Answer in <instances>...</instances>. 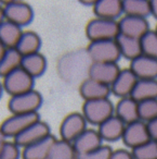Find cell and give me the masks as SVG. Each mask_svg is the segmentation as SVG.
Returning a JSON list of instances; mask_svg holds the SVG:
<instances>
[{
	"label": "cell",
	"mask_w": 157,
	"mask_h": 159,
	"mask_svg": "<svg viewBox=\"0 0 157 159\" xmlns=\"http://www.w3.org/2000/svg\"><path fill=\"white\" fill-rule=\"evenodd\" d=\"M116 43H117L121 56H124L130 61L143 53L142 52L141 39L119 34L116 37Z\"/></svg>",
	"instance_id": "cell-22"
},
{
	"label": "cell",
	"mask_w": 157,
	"mask_h": 159,
	"mask_svg": "<svg viewBox=\"0 0 157 159\" xmlns=\"http://www.w3.org/2000/svg\"><path fill=\"white\" fill-rule=\"evenodd\" d=\"M87 120L83 113L72 112L67 115L60 125L61 139L73 143L83 131L87 130Z\"/></svg>",
	"instance_id": "cell-8"
},
{
	"label": "cell",
	"mask_w": 157,
	"mask_h": 159,
	"mask_svg": "<svg viewBox=\"0 0 157 159\" xmlns=\"http://www.w3.org/2000/svg\"><path fill=\"white\" fill-rule=\"evenodd\" d=\"M20 146L14 142L2 141L0 146V159H19L20 158Z\"/></svg>",
	"instance_id": "cell-32"
},
{
	"label": "cell",
	"mask_w": 157,
	"mask_h": 159,
	"mask_svg": "<svg viewBox=\"0 0 157 159\" xmlns=\"http://www.w3.org/2000/svg\"><path fill=\"white\" fill-rule=\"evenodd\" d=\"M57 139L54 135L50 134L40 141L33 143L23 148V159H48L49 152L52 148Z\"/></svg>",
	"instance_id": "cell-18"
},
{
	"label": "cell",
	"mask_w": 157,
	"mask_h": 159,
	"mask_svg": "<svg viewBox=\"0 0 157 159\" xmlns=\"http://www.w3.org/2000/svg\"><path fill=\"white\" fill-rule=\"evenodd\" d=\"M141 46L143 55L157 59V32L155 30H150L141 38Z\"/></svg>",
	"instance_id": "cell-31"
},
{
	"label": "cell",
	"mask_w": 157,
	"mask_h": 159,
	"mask_svg": "<svg viewBox=\"0 0 157 159\" xmlns=\"http://www.w3.org/2000/svg\"><path fill=\"white\" fill-rule=\"evenodd\" d=\"M121 69L117 62H92L88 69L89 77L111 86Z\"/></svg>",
	"instance_id": "cell-9"
},
{
	"label": "cell",
	"mask_w": 157,
	"mask_h": 159,
	"mask_svg": "<svg viewBox=\"0 0 157 159\" xmlns=\"http://www.w3.org/2000/svg\"><path fill=\"white\" fill-rule=\"evenodd\" d=\"M146 125H147V130L148 133H150L151 139H154V141H157V117L155 119L151 120L150 122H147Z\"/></svg>",
	"instance_id": "cell-35"
},
{
	"label": "cell",
	"mask_w": 157,
	"mask_h": 159,
	"mask_svg": "<svg viewBox=\"0 0 157 159\" xmlns=\"http://www.w3.org/2000/svg\"><path fill=\"white\" fill-rule=\"evenodd\" d=\"M96 18L116 20L124 12L122 1L120 0H96L93 7Z\"/></svg>",
	"instance_id": "cell-20"
},
{
	"label": "cell",
	"mask_w": 157,
	"mask_h": 159,
	"mask_svg": "<svg viewBox=\"0 0 157 159\" xmlns=\"http://www.w3.org/2000/svg\"><path fill=\"white\" fill-rule=\"evenodd\" d=\"M151 11L155 19H157V0H151Z\"/></svg>",
	"instance_id": "cell-36"
},
{
	"label": "cell",
	"mask_w": 157,
	"mask_h": 159,
	"mask_svg": "<svg viewBox=\"0 0 157 159\" xmlns=\"http://www.w3.org/2000/svg\"><path fill=\"white\" fill-rule=\"evenodd\" d=\"M155 31H156V32H157V25H156V29H155Z\"/></svg>",
	"instance_id": "cell-38"
},
{
	"label": "cell",
	"mask_w": 157,
	"mask_h": 159,
	"mask_svg": "<svg viewBox=\"0 0 157 159\" xmlns=\"http://www.w3.org/2000/svg\"><path fill=\"white\" fill-rule=\"evenodd\" d=\"M50 134H51L50 126L45 121L39 120V121L29 125L27 129H25L16 137H14L13 142L15 144H18L20 147L24 148L26 146L31 145V144L36 143V142L45 139V137H47Z\"/></svg>",
	"instance_id": "cell-11"
},
{
	"label": "cell",
	"mask_w": 157,
	"mask_h": 159,
	"mask_svg": "<svg viewBox=\"0 0 157 159\" xmlns=\"http://www.w3.org/2000/svg\"><path fill=\"white\" fill-rule=\"evenodd\" d=\"M134 159H157V141L151 139L131 150Z\"/></svg>",
	"instance_id": "cell-29"
},
{
	"label": "cell",
	"mask_w": 157,
	"mask_h": 159,
	"mask_svg": "<svg viewBox=\"0 0 157 159\" xmlns=\"http://www.w3.org/2000/svg\"><path fill=\"white\" fill-rule=\"evenodd\" d=\"M114 112L115 107L109 98L85 100L83 105V115L87 122L98 126L114 116Z\"/></svg>",
	"instance_id": "cell-1"
},
{
	"label": "cell",
	"mask_w": 157,
	"mask_h": 159,
	"mask_svg": "<svg viewBox=\"0 0 157 159\" xmlns=\"http://www.w3.org/2000/svg\"><path fill=\"white\" fill-rule=\"evenodd\" d=\"M122 8L126 16L144 18L152 14L151 11V1L147 0H124Z\"/></svg>",
	"instance_id": "cell-27"
},
{
	"label": "cell",
	"mask_w": 157,
	"mask_h": 159,
	"mask_svg": "<svg viewBox=\"0 0 157 159\" xmlns=\"http://www.w3.org/2000/svg\"><path fill=\"white\" fill-rule=\"evenodd\" d=\"M118 23H119L120 34L138 39H141L150 31V24L144 18L125 14V16L119 19Z\"/></svg>",
	"instance_id": "cell-12"
},
{
	"label": "cell",
	"mask_w": 157,
	"mask_h": 159,
	"mask_svg": "<svg viewBox=\"0 0 157 159\" xmlns=\"http://www.w3.org/2000/svg\"><path fill=\"white\" fill-rule=\"evenodd\" d=\"M1 7V16L2 20H8L15 23L19 26H25L33 21L34 11L31 5L25 1L12 0V1H3Z\"/></svg>",
	"instance_id": "cell-3"
},
{
	"label": "cell",
	"mask_w": 157,
	"mask_h": 159,
	"mask_svg": "<svg viewBox=\"0 0 157 159\" xmlns=\"http://www.w3.org/2000/svg\"><path fill=\"white\" fill-rule=\"evenodd\" d=\"M22 27L8 20H2L0 23V42L5 48H14L18 45L23 34Z\"/></svg>",
	"instance_id": "cell-21"
},
{
	"label": "cell",
	"mask_w": 157,
	"mask_h": 159,
	"mask_svg": "<svg viewBox=\"0 0 157 159\" xmlns=\"http://www.w3.org/2000/svg\"><path fill=\"white\" fill-rule=\"evenodd\" d=\"M102 142L103 139L99 134L98 130L87 129L72 144L77 156H79V155L88 154V152L101 147L103 145Z\"/></svg>",
	"instance_id": "cell-14"
},
{
	"label": "cell",
	"mask_w": 157,
	"mask_h": 159,
	"mask_svg": "<svg viewBox=\"0 0 157 159\" xmlns=\"http://www.w3.org/2000/svg\"><path fill=\"white\" fill-rule=\"evenodd\" d=\"M42 105V96L39 92L32 89L26 93L11 96L8 102V108L12 115L18 113H34Z\"/></svg>",
	"instance_id": "cell-6"
},
{
	"label": "cell",
	"mask_w": 157,
	"mask_h": 159,
	"mask_svg": "<svg viewBox=\"0 0 157 159\" xmlns=\"http://www.w3.org/2000/svg\"><path fill=\"white\" fill-rule=\"evenodd\" d=\"M87 52L92 62H117L121 56L116 39L90 42Z\"/></svg>",
	"instance_id": "cell-4"
},
{
	"label": "cell",
	"mask_w": 157,
	"mask_h": 159,
	"mask_svg": "<svg viewBox=\"0 0 157 159\" xmlns=\"http://www.w3.org/2000/svg\"><path fill=\"white\" fill-rule=\"evenodd\" d=\"M79 93L85 100H92L108 98L112 91L111 86H108V85H105L103 83L95 81V80L88 77L79 86Z\"/></svg>",
	"instance_id": "cell-17"
},
{
	"label": "cell",
	"mask_w": 157,
	"mask_h": 159,
	"mask_svg": "<svg viewBox=\"0 0 157 159\" xmlns=\"http://www.w3.org/2000/svg\"><path fill=\"white\" fill-rule=\"evenodd\" d=\"M81 3H83V5H86V6H92V7H93L94 6V3H95V1H86V0H83V1H81Z\"/></svg>",
	"instance_id": "cell-37"
},
{
	"label": "cell",
	"mask_w": 157,
	"mask_h": 159,
	"mask_svg": "<svg viewBox=\"0 0 157 159\" xmlns=\"http://www.w3.org/2000/svg\"><path fill=\"white\" fill-rule=\"evenodd\" d=\"M41 47V39L34 31H24L15 48L22 56L39 52Z\"/></svg>",
	"instance_id": "cell-26"
},
{
	"label": "cell",
	"mask_w": 157,
	"mask_h": 159,
	"mask_svg": "<svg viewBox=\"0 0 157 159\" xmlns=\"http://www.w3.org/2000/svg\"><path fill=\"white\" fill-rule=\"evenodd\" d=\"M34 80L23 68H18L3 76L2 89L11 96L20 95L34 89Z\"/></svg>",
	"instance_id": "cell-5"
},
{
	"label": "cell",
	"mask_w": 157,
	"mask_h": 159,
	"mask_svg": "<svg viewBox=\"0 0 157 159\" xmlns=\"http://www.w3.org/2000/svg\"><path fill=\"white\" fill-rule=\"evenodd\" d=\"M112 152H113V149L111 146L102 145L101 147L96 148L88 154L79 155L77 156V159H111Z\"/></svg>",
	"instance_id": "cell-33"
},
{
	"label": "cell",
	"mask_w": 157,
	"mask_h": 159,
	"mask_svg": "<svg viewBox=\"0 0 157 159\" xmlns=\"http://www.w3.org/2000/svg\"><path fill=\"white\" fill-rule=\"evenodd\" d=\"M40 117L38 112L34 113H18L12 115L1 123V134L5 137H16L25 129L35 122L39 121Z\"/></svg>",
	"instance_id": "cell-7"
},
{
	"label": "cell",
	"mask_w": 157,
	"mask_h": 159,
	"mask_svg": "<svg viewBox=\"0 0 157 159\" xmlns=\"http://www.w3.org/2000/svg\"><path fill=\"white\" fill-rule=\"evenodd\" d=\"M119 34V23L117 20L94 18L90 20L86 26V35L90 39V42L116 39Z\"/></svg>",
	"instance_id": "cell-2"
},
{
	"label": "cell",
	"mask_w": 157,
	"mask_h": 159,
	"mask_svg": "<svg viewBox=\"0 0 157 159\" xmlns=\"http://www.w3.org/2000/svg\"><path fill=\"white\" fill-rule=\"evenodd\" d=\"M130 70L139 80H157V59L142 53L130 61Z\"/></svg>",
	"instance_id": "cell-13"
},
{
	"label": "cell",
	"mask_w": 157,
	"mask_h": 159,
	"mask_svg": "<svg viewBox=\"0 0 157 159\" xmlns=\"http://www.w3.org/2000/svg\"><path fill=\"white\" fill-rule=\"evenodd\" d=\"M111 159H134V158H133V155L131 152H128V150L124 149V148H119V149L113 150Z\"/></svg>",
	"instance_id": "cell-34"
},
{
	"label": "cell",
	"mask_w": 157,
	"mask_h": 159,
	"mask_svg": "<svg viewBox=\"0 0 157 159\" xmlns=\"http://www.w3.org/2000/svg\"><path fill=\"white\" fill-rule=\"evenodd\" d=\"M157 117V98L146 99L139 102V119L141 121L150 122Z\"/></svg>",
	"instance_id": "cell-30"
},
{
	"label": "cell",
	"mask_w": 157,
	"mask_h": 159,
	"mask_svg": "<svg viewBox=\"0 0 157 159\" xmlns=\"http://www.w3.org/2000/svg\"><path fill=\"white\" fill-rule=\"evenodd\" d=\"M23 56L19 52L18 49L14 48H5L2 47V52L0 57V74L5 76L11 71L21 68Z\"/></svg>",
	"instance_id": "cell-23"
},
{
	"label": "cell",
	"mask_w": 157,
	"mask_h": 159,
	"mask_svg": "<svg viewBox=\"0 0 157 159\" xmlns=\"http://www.w3.org/2000/svg\"><path fill=\"white\" fill-rule=\"evenodd\" d=\"M48 159H77V154L70 142L57 139L49 152Z\"/></svg>",
	"instance_id": "cell-28"
},
{
	"label": "cell",
	"mask_w": 157,
	"mask_h": 159,
	"mask_svg": "<svg viewBox=\"0 0 157 159\" xmlns=\"http://www.w3.org/2000/svg\"><path fill=\"white\" fill-rule=\"evenodd\" d=\"M126 125L127 124L122 120L114 115L99 125L98 132L103 141L115 142L119 139H122Z\"/></svg>",
	"instance_id": "cell-16"
},
{
	"label": "cell",
	"mask_w": 157,
	"mask_h": 159,
	"mask_svg": "<svg viewBox=\"0 0 157 159\" xmlns=\"http://www.w3.org/2000/svg\"><path fill=\"white\" fill-rule=\"evenodd\" d=\"M121 139L125 145L133 149V148L151 141L152 139L150 136L145 122L137 120V121L127 124Z\"/></svg>",
	"instance_id": "cell-10"
},
{
	"label": "cell",
	"mask_w": 157,
	"mask_h": 159,
	"mask_svg": "<svg viewBox=\"0 0 157 159\" xmlns=\"http://www.w3.org/2000/svg\"><path fill=\"white\" fill-rule=\"evenodd\" d=\"M21 68L24 69L34 79L40 76L46 71L47 68L46 57L41 52H35L31 53V55L23 56Z\"/></svg>",
	"instance_id": "cell-24"
},
{
	"label": "cell",
	"mask_w": 157,
	"mask_h": 159,
	"mask_svg": "<svg viewBox=\"0 0 157 159\" xmlns=\"http://www.w3.org/2000/svg\"><path fill=\"white\" fill-rule=\"evenodd\" d=\"M138 77L130 68L128 69H121L120 73L114 83L111 85V91L115 96L119 98L128 97L131 95L133 89H134L135 84L138 82Z\"/></svg>",
	"instance_id": "cell-15"
},
{
	"label": "cell",
	"mask_w": 157,
	"mask_h": 159,
	"mask_svg": "<svg viewBox=\"0 0 157 159\" xmlns=\"http://www.w3.org/2000/svg\"><path fill=\"white\" fill-rule=\"evenodd\" d=\"M130 97L138 102L157 98V80H138Z\"/></svg>",
	"instance_id": "cell-25"
},
{
	"label": "cell",
	"mask_w": 157,
	"mask_h": 159,
	"mask_svg": "<svg viewBox=\"0 0 157 159\" xmlns=\"http://www.w3.org/2000/svg\"><path fill=\"white\" fill-rule=\"evenodd\" d=\"M115 116L126 124L134 122L139 119V102H135L132 97L119 98L115 106Z\"/></svg>",
	"instance_id": "cell-19"
}]
</instances>
